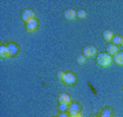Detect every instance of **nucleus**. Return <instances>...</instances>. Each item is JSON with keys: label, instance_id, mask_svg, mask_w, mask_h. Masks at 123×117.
Instances as JSON below:
<instances>
[{"label": "nucleus", "instance_id": "1", "mask_svg": "<svg viewBox=\"0 0 123 117\" xmlns=\"http://www.w3.org/2000/svg\"><path fill=\"white\" fill-rule=\"evenodd\" d=\"M112 61H114L112 56H110L108 53H98L96 56V63L100 67H108V65H111Z\"/></svg>", "mask_w": 123, "mask_h": 117}, {"label": "nucleus", "instance_id": "2", "mask_svg": "<svg viewBox=\"0 0 123 117\" xmlns=\"http://www.w3.org/2000/svg\"><path fill=\"white\" fill-rule=\"evenodd\" d=\"M62 82L64 83L66 86H74L75 82H77V76H75L74 72H71V71H67V72H64V75H63V78H62Z\"/></svg>", "mask_w": 123, "mask_h": 117}, {"label": "nucleus", "instance_id": "3", "mask_svg": "<svg viewBox=\"0 0 123 117\" xmlns=\"http://www.w3.org/2000/svg\"><path fill=\"white\" fill-rule=\"evenodd\" d=\"M21 18H22V21L25 22V23H27V22H30L31 19H36V12L33 11V10H30V8H26V10H23L22 11Z\"/></svg>", "mask_w": 123, "mask_h": 117}, {"label": "nucleus", "instance_id": "4", "mask_svg": "<svg viewBox=\"0 0 123 117\" xmlns=\"http://www.w3.org/2000/svg\"><path fill=\"white\" fill-rule=\"evenodd\" d=\"M82 55H84L86 59L88 57H93V56H97V49L94 45H86L84 49H82Z\"/></svg>", "mask_w": 123, "mask_h": 117}, {"label": "nucleus", "instance_id": "5", "mask_svg": "<svg viewBox=\"0 0 123 117\" xmlns=\"http://www.w3.org/2000/svg\"><path fill=\"white\" fill-rule=\"evenodd\" d=\"M25 29H26L27 33H33V31H36L37 29H38V21H37V19H31L30 22L25 23Z\"/></svg>", "mask_w": 123, "mask_h": 117}, {"label": "nucleus", "instance_id": "6", "mask_svg": "<svg viewBox=\"0 0 123 117\" xmlns=\"http://www.w3.org/2000/svg\"><path fill=\"white\" fill-rule=\"evenodd\" d=\"M67 113H68L70 116L81 113V105L77 104V102H71V104L68 105V110H67Z\"/></svg>", "mask_w": 123, "mask_h": 117}, {"label": "nucleus", "instance_id": "7", "mask_svg": "<svg viewBox=\"0 0 123 117\" xmlns=\"http://www.w3.org/2000/svg\"><path fill=\"white\" fill-rule=\"evenodd\" d=\"M63 15H64V18L68 19V21H74L75 18H77V11H75L74 8H67V10H64Z\"/></svg>", "mask_w": 123, "mask_h": 117}, {"label": "nucleus", "instance_id": "8", "mask_svg": "<svg viewBox=\"0 0 123 117\" xmlns=\"http://www.w3.org/2000/svg\"><path fill=\"white\" fill-rule=\"evenodd\" d=\"M7 46H8V50H10V57L17 56L18 53H19V46L15 42H10Z\"/></svg>", "mask_w": 123, "mask_h": 117}, {"label": "nucleus", "instance_id": "9", "mask_svg": "<svg viewBox=\"0 0 123 117\" xmlns=\"http://www.w3.org/2000/svg\"><path fill=\"white\" fill-rule=\"evenodd\" d=\"M105 50H107V53H108L110 56H115V55L119 52V48L116 46V45H114L112 42H110V44H107Z\"/></svg>", "mask_w": 123, "mask_h": 117}, {"label": "nucleus", "instance_id": "10", "mask_svg": "<svg viewBox=\"0 0 123 117\" xmlns=\"http://www.w3.org/2000/svg\"><path fill=\"white\" fill-rule=\"evenodd\" d=\"M57 101H59V104L60 102H64V104H71L73 101H71V97L67 94V93H60L59 97H57Z\"/></svg>", "mask_w": 123, "mask_h": 117}, {"label": "nucleus", "instance_id": "11", "mask_svg": "<svg viewBox=\"0 0 123 117\" xmlns=\"http://www.w3.org/2000/svg\"><path fill=\"white\" fill-rule=\"evenodd\" d=\"M10 57V50H8V46L7 45H0V59L3 60V59H7Z\"/></svg>", "mask_w": 123, "mask_h": 117}, {"label": "nucleus", "instance_id": "12", "mask_svg": "<svg viewBox=\"0 0 123 117\" xmlns=\"http://www.w3.org/2000/svg\"><path fill=\"white\" fill-rule=\"evenodd\" d=\"M100 117H114V110H112L111 108H104V109H101Z\"/></svg>", "mask_w": 123, "mask_h": 117}, {"label": "nucleus", "instance_id": "13", "mask_svg": "<svg viewBox=\"0 0 123 117\" xmlns=\"http://www.w3.org/2000/svg\"><path fill=\"white\" fill-rule=\"evenodd\" d=\"M112 60L118 65H123V52H118L115 56H112Z\"/></svg>", "mask_w": 123, "mask_h": 117}, {"label": "nucleus", "instance_id": "14", "mask_svg": "<svg viewBox=\"0 0 123 117\" xmlns=\"http://www.w3.org/2000/svg\"><path fill=\"white\" fill-rule=\"evenodd\" d=\"M103 38L105 39V41H111V42H112V38H114V33H112V30L107 29V30L103 31Z\"/></svg>", "mask_w": 123, "mask_h": 117}, {"label": "nucleus", "instance_id": "15", "mask_svg": "<svg viewBox=\"0 0 123 117\" xmlns=\"http://www.w3.org/2000/svg\"><path fill=\"white\" fill-rule=\"evenodd\" d=\"M112 44L114 45H122V35H114V38H112Z\"/></svg>", "mask_w": 123, "mask_h": 117}, {"label": "nucleus", "instance_id": "16", "mask_svg": "<svg viewBox=\"0 0 123 117\" xmlns=\"http://www.w3.org/2000/svg\"><path fill=\"white\" fill-rule=\"evenodd\" d=\"M68 105H70V104H64V102H60L57 108H59V110H60V112H67V110H68Z\"/></svg>", "mask_w": 123, "mask_h": 117}, {"label": "nucleus", "instance_id": "17", "mask_svg": "<svg viewBox=\"0 0 123 117\" xmlns=\"http://www.w3.org/2000/svg\"><path fill=\"white\" fill-rule=\"evenodd\" d=\"M77 17H78V18H85V17H86V11L82 10V8H79L78 11H77Z\"/></svg>", "mask_w": 123, "mask_h": 117}, {"label": "nucleus", "instance_id": "18", "mask_svg": "<svg viewBox=\"0 0 123 117\" xmlns=\"http://www.w3.org/2000/svg\"><path fill=\"white\" fill-rule=\"evenodd\" d=\"M77 61H78L79 64H84L85 61H86V57H85L84 55H78V56H77Z\"/></svg>", "mask_w": 123, "mask_h": 117}, {"label": "nucleus", "instance_id": "19", "mask_svg": "<svg viewBox=\"0 0 123 117\" xmlns=\"http://www.w3.org/2000/svg\"><path fill=\"white\" fill-rule=\"evenodd\" d=\"M57 117H70V114H68L67 112H60Z\"/></svg>", "mask_w": 123, "mask_h": 117}, {"label": "nucleus", "instance_id": "20", "mask_svg": "<svg viewBox=\"0 0 123 117\" xmlns=\"http://www.w3.org/2000/svg\"><path fill=\"white\" fill-rule=\"evenodd\" d=\"M63 75H64V72H63V71H59V72H57V78H59V79L62 80V78H63Z\"/></svg>", "mask_w": 123, "mask_h": 117}, {"label": "nucleus", "instance_id": "21", "mask_svg": "<svg viewBox=\"0 0 123 117\" xmlns=\"http://www.w3.org/2000/svg\"><path fill=\"white\" fill-rule=\"evenodd\" d=\"M70 117H82V114H81V113H78V114H73V116H70Z\"/></svg>", "mask_w": 123, "mask_h": 117}, {"label": "nucleus", "instance_id": "22", "mask_svg": "<svg viewBox=\"0 0 123 117\" xmlns=\"http://www.w3.org/2000/svg\"><path fill=\"white\" fill-rule=\"evenodd\" d=\"M122 46H123V37H122Z\"/></svg>", "mask_w": 123, "mask_h": 117}]
</instances>
